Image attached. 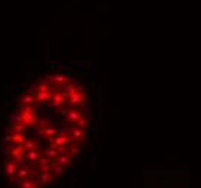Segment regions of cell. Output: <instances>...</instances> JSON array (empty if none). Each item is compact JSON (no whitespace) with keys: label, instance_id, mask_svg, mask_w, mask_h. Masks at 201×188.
Here are the masks:
<instances>
[{"label":"cell","instance_id":"31","mask_svg":"<svg viewBox=\"0 0 201 188\" xmlns=\"http://www.w3.org/2000/svg\"><path fill=\"white\" fill-rule=\"evenodd\" d=\"M74 142H75V146L83 148L84 142H85V136H81V138H78V139H74Z\"/></svg>","mask_w":201,"mask_h":188},{"label":"cell","instance_id":"27","mask_svg":"<svg viewBox=\"0 0 201 188\" xmlns=\"http://www.w3.org/2000/svg\"><path fill=\"white\" fill-rule=\"evenodd\" d=\"M36 91H49V84H45V82H38V90Z\"/></svg>","mask_w":201,"mask_h":188},{"label":"cell","instance_id":"32","mask_svg":"<svg viewBox=\"0 0 201 188\" xmlns=\"http://www.w3.org/2000/svg\"><path fill=\"white\" fill-rule=\"evenodd\" d=\"M69 84L72 85V87H75V85H78L80 84V80H77V78H74V77H69Z\"/></svg>","mask_w":201,"mask_h":188},{"label":"cell","instance_id":"34","mask_svg":"<svg viewBox=\"0 0 201 188\" xmlns=\"http://www.w3.org/2000/svg\"><path fill=\"white\" fill-rule=\"evenodd\" d=\"M3 142H12V133H4V136H3Z\"/></svg>","mask_w":201,"mask_h":188},{"label":"cell","instance_id":"5","mask_svg":"<svg viewBox=\"0 0 201 188\" xmlns=\"http://www.w3.org/2000/svg\"><path fill=\"white\" fill-rule=\"evenodd\" d=\"M57 177L52 174V172H41L39 174V185H49L51 180H55Z\"/></svg>","mask_w":201,"mask_h":188},{"label":"cell","instance_id":"35","mask_svg":"<svg viewBox=\"0 0 201 188\" xmlns=\"http://www.w3.org/2000/svg\"><path fill=\"white\" fill-rule=\"evenodd\" d=\"M29 90H31V93H36V90H38V84H29Z\"/></svg>","mask_w":201,"mask_h":188},{"label":"cell","instance_id":"22","mask_svg":"<svg viewBox=\"0 0 201 188\" xmlns=\"http://www.w3.org/2000/svg\"><path fill=\"white\" fill-rule=\"evenodd\" d=\"M72 129H74V126H72V127H69V126H62V127H59L58 130H57V133H59V135H68V133L72 132Z\"/></svg>","mask_w":201,"mask_h":188},{"label":"cell","instance_id":"19","mask_svg":"<svg viewBox=\"0 0 201 188\" xmlns=\"http://www.w3.org/2000/svg\"><path fill=\"white\" fill-rule=\"evenodd\" d=\"M75 127H78V129H83V130L87 127V119H85L84 116H81V117H80V119L75 122Z\"/></svg>","mask_w":201,"mask_h":188},{"label":"cell","instance_id":"13","mask_svg":"<svg viewBox=\"0 0 201 188\" xmlns=\"http://www.w3.org/2000/svg\"><path fill=\"white\" fill-rule=\"evenodd\" d=\"M26 130V124L23 122H19V123H15V126L10 129V133L12 135H17V133H25Z\"/></svg>","mask_w":201,"mask_h":188},{"label":"cell","instance_id":"30","mask_svg":"<svg viewBox=\"0 0 201 188\" xmlns=\"http://www.w3.org/2000/svg\"><path fill=\"white\" fill-rule=\"evenodd\" d=\"M62 65H65V62H64V61H52L51 68H52V70H55V68H61Z\"/></svg>","mask_w":201,"mask_h":188},{"label":"cell","instance_id":"1","mask_svg":"<svg viewBox=\"0 0 201 188\" xmlns=\"http://www.w3.org/2000/svg\"><path fill=\"white\" fill-rule=\"evenodd\" d=\"M68 142H72V138H71V133H68V135H57V136H54V139L51 140V148L58 146V145H64V143H68Z\"/></svg>","mask_w":201,"mask_h":188},{"label":"cell","instance_id":"8","mask_svg":"<svg viewBox=\"0 0 201 188\" xmlns=\"http://www.w3.org/2000/svg\"><path fill=\"white\" fill-rule=\"evenodd\" d=\"M65 117H67V120L71 123V124H75V122L81 117V113L74 107V109H69V110H68V113L65 115Z\"/></svg>","mask_w":201,"mask_h":188},{"label":"cell","instance_id":"12","mask_svg":"<svg viewBox=\"0 0 201 188\" xmlns=\"http://www.w3.org/2000/svg\"><path fill=\"white\" fill-rule=\"evenodd\" d=\"M32 101H35V93H28L25 96H22L19 100V104H23V106H29Z\"/></svg>","mask_w":201,"mask_h":188},{"label":"cell","instance_id":"20","mask_svg":"<svg viewBox=\"0 0 201 188\" xmlns=\"http://www.w3.org/2000/svg\"><path fill=\"white\" fill-rule=\"evenodd\" d=\"M43 156H46V158H49V159H54V158L58 156V152H57V149L51 148V149H48V151L43 152Z\"/></svg>","mask_w":201,"mask_h":188},{"label":"cell","instance_id":"26","mask_svg":"<svg viewBox=\"0 0 201 188\" xmlns=\"http://www.w3.org/2000/svg\"><path fill=\"white\" fill-rule=\"evenodd\" d=\"M80 151H81V148L75 146V145H69V148H68V154H69V155H75V154H80Z\"/></svg>","mask_w":201,"mask_h":188},{"label":"cell","instance_id":"18","mask_svg":"<svg viewBox=\"0 0 201 188\" xmlns=\"http://www.w3.org/2000/svg\"><path fill=\"white\" fill-rule=\"evenodd\" d=\"M29 107H31V110L34 112L35 115H38V113H41V110H42V104L39 103V101H32L31 104H29Z\"/></svg>","mask_w":201,"mask_h":188},{"label":"cell","instance_id":"24","mask_svg":"<svg viewBox=\"0 0 201 188\" xmlns=\"http://www.w3.org/2000/svg\"><path fill=\"white\" fill-rule=\"evenodd\" d=\"M26 178L25 177H19V175H15V177H12V182H15L16 185H19V187H22V184H23V181H25Z\"/></svg>","mask_w":201,"mask_h":188},{"label":"cell","instance_id":"4","mask_svg":"<svg viewBox=\"0 0 201 188\" xmlns=\"http://www.w3.org/2000/svg\"><path fill=\"white\" fill-rule=\"evenodd\" d=\"M51 101H52L54 109H55V107L62 106V104H64V101H65L64 93H62V91H57V93H54V94L51 96Z\"/></svg>","mask_w":201,"mask_h":188},{"label":"cell","instance_id":"14","mask_svg":"<svg viewBox=\"0 0 201 188\" xmlns=\"http://www.w3.org/2000/svg\"><path fill=\"white\" fill-rule=\"evenodd\" d=\"M26 156H28V159H29L31 162H35V161L41 156V154H39V151H38V149H29V151H28V154H26Z\"/></svg>","mask_w":201,"mask_h":188},{"label":"cell","instance_id":"3","mask_svg":"<svg viewBox=\"0 0 201 188\" xmlns=\"http://www.w3.org/2000/svg\"><path fill=\"white\" fill-rule=\"evenodd\" d=\"M16 171H17V162H15V161H7V162L4 164V172H6L7 180H12V177L16 175Z\"/></svg>","mask_w":201,"mask_h":188},{"label":"cell","instance_id":"28","mask_svg":"<svg viewBox=\"0 0 201 188\" xmlns=\"http://www.w3.org/2000/svg\"><path fill=\"white\" fill-rule=\"evenodd\" d=\"M51 164H43V165H38V168H39V171L41 172H51Z\"/></svg>","mask_w":201,"mask_h":188},{"label":"cell","instance_id":"25","mask_svg":"<svg viewBox=\"0 0 201 188\" xmlns=\"http://www.w3.org/2000/svg\"><path fill=\"white\" fill-rule=\"evenodd\" d=\"M23 145H25V148L26 149H28V151H29V149H38V145H36V143H35L34 140H28L26 139L25 142H23Z\"/></svg>","mask_w":201,"mask_h":188},{"label":"cell","instance_id":"11","mask_svg":"<svg viewBox=\"0 0 201 188\" xmlns=\"http://www.w3.org/2000/svg\"><path fill=\"white\" fill-rule=\"evenodd\" d=\"M57 135H58V133H57V129H55L52 124L43 129V136H46V139H48L49 143H51V140L54 139V136H57Z\"/></svg>","mask_w":201,"mask_h":188},{"label":"cell","instance_id":"6","mask_svg":"<svg viewBox=\"0 0 201 188\" xmlns=\"http://www.w3.org/2000/svg\"><path fill=\"white\" fill-rule=\"evenodd\" d=\"M51 96H52L51 91H36V93H35V100L39 101L42 106H43L48 100H51Z\"/></svg>","mask_w":201,"mask_h":188},{"label":"cell","instance_id":"29","mask_svg":"<svg viewBox=\"0 0 201 188\" xmlns=\"http://www.w3.org/2000/svg\"><path fill=\"white\" fill-rule=\"evenodd\" d=\"M38 123H39V126L43 127V129H45V127H48V126H51V120H48V119H39Z\"/></svg>","mask_w":201,"mask_h":188},{"label":"cell","instance_id":"10","mask_svg":"<svg viewBox=\"0 0 201 188\" xmlns=\"http://www.w3.org/2000/svg\"><path fill=\"white\" fill-rule=\"evenodd\" d=\"M69 81V77H68L67 74H55V75H52V82L54 84H62V82H68Z\"/></svg>","mask_w":201,"mask_h":188},{"label":"cell","instance_id":"2","mask_svg":"<svg viewBox=\"0 0 201 188\" xmlns=\"http://www.w3.org/2000/svg\"><path fill=\"white\" fill-rule=\"evenodd\" d=\"M85 94H87V91L84 90L81 93H75V94H72V96H68L65 97V101H68V104L69 106H77V104H80L83 100H85Z\"/></svg>","mask_w":201,"mask_h":188},{"label":"cell","instance_id":"33","mask_svg":"<svg viewBox=\"0 0 201 188\" xmlns=\"http://www.w3.org/2000/svg\"><path fill=\"white\" fill-rule=\"evenodd\" d=\"M41 82H45V84H51L52 82V75H46V77H43V80H41Z\"/></svg>","mask_w":201,"mask_h":188},{"label":"cell","instance_id":"21","mask_svg":"<svg viewBox=\"0 0 201 188\" xmlns=\"http://www.w3.org/2000/svg\"><path fill=\"white\" fill-rule=\"evenodd\" d=\"M10 156L15 159V162H19V161L23 158V154H22V152H19V151H16V149H13V151L10 152Z\"/></svg>","mask_w":201,"mask_h":188},{"label":"cell","instance_id":"7","mask_svg":"<svg viewBox=\"0 0 201 188\" xmlns=\"http://www.w3.org/2000/svg\"><path fill=\"white\" fill-rule=\"evenodd\" d=\"M7 123H10V124H15V123H19L22 122V115H20V112L17 110V109H12L10 110V115L7 116Z\"/></svg>","mask_w":201,"mask_h":188},{"label":"cell","instance_id":"9","mask_svg":"<svg viewBox=\"0 0 201 188\" xmlns=\"http://www.w3.org/2000/svg\"><path fill=\"white\" fill-rule=\"evenodd\" d=\"M74 107H75L77 110L81 113V116H84V117L88 115V112H90V103L85 101V100H83L80 104H77V106H74Z\"/></svg>","mask_w":201,"mask_h":188},{"label":"cell","instance_id":"15","mask_svg":"<svg viewBox=\"0 0 201 188\" xmlns=\"http://www.w3.org/2000/svg\"><path fill=\"white\" fill-rule=\"evenodd\" d=\"M52 166H51V172L55 175V177H59V175H62V172H64V166L62 165H58V164H51Z\"/></svg>","mask_w":201,"mask_h":188},{"label":"cell","instance_id":"16","mask_svg":"<svg viewBox=\"0 0 201 188\" xmlns=\"http://www.w3.org/2000/svg\"><path fill=\"white\" fill-rule=\"evenodd\" d=\"M69 109H72V106H69V104H62V106H59V107H55V112L58 113V117L59 116H65L68 113V110Z\"/></svg>","mask_w":201,"mask_h":188},{"label":"cell","instance_id":"17","mask_svg":"<svg viewBox=\"0 0 201 188\" xmlns=\"http://www.w3.org/2000/svg\"><path fill=\"white\" fill-rule=\"evenodd\" d=\"M25 140H26V135H25V133L12 135V142H15V143H23Z\"/></svg>","mask_w":201,"mask_h":188},{"label":"cell","instance_id":"23","mask_svg":"<svg viewBox=\"0 0 201 188\" xmlns=\"http://www.w3.org/2000/svg\"><path fill=\"white\" fill-rule=\"evenodd\" d=\"M35 165H43V164H51V159L46 158V156H39L36 161L34 162Z\"/></svg>","mask_w":201,"mask_h":188}]
</instances>
